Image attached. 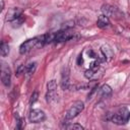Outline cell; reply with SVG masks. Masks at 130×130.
I'll return each instance as SVG.
<instances>
[{"label": "cell", "instance_id": "6", "mask_svg": "<svg viewBox=\"0 0 130 130\" xmlns=\"http://www.w3.org/2000/svg\"><path fill=\"white\" fill-rule=\"evenodd\" d=\"M1 81L5 86L10 85L11 81V71L6 63H2L1 65Z\"/></svg>", "mask_w": 130, "mask_h": 130}, {"label": "cell", "instance_id": "16", "mask_svg": "<svg viewBox=\"0 0 130 130\" xmlns=\"http://www.w3.org/2000/svg\"><path fill=\"white\" fill-rule=\"evenodd\" d=\"M47 91H57V83L56 80L52 79L47 83Z\"/></svg>", "mask_w": 130, "mask_h": 130}, {"label": "cell", "instance_id": "4", "mask_svg": "<svg viewBox=\"0 0 130 130\" xmlns=\"http://www.w3.org/2000/svg\"><path fill=\"white\" fill-rule=\"evenodd\" d=\"M102 12L104 15L108 16V17H112L115 19H122L124 14L122 13V11H120L117 7L110 5V4H104L101 8Z\"/></svg>", "mask_w": 130, "mask_h": 130}, {"label": "cell", "instance_id": "12", "mask_svg": "<svg viewBox=\"0 0 130 130\" xmlns=\"http://www.w3.org/2000/svg\"><path fill=\"white\" fill-rule=\"evenodd\" d=\"M36 68H37V63H36V62H32V63L27 64V65L25 66V68H24V75L28 78L29 76H31V75L35 73Z\"/></svg>", "mask_w": 130, "mask_h": 130}, {"label": "cell", "instance_id": "17", "mask_svg": "<svg viewBox=\"0 0 130 130\" xmlns=\"http://www.w3.org/2000/svg\"><path fill=\"white\" fill-rule=\"evenodd\" d=\"M23 19H24V18H23V16H22V15H21V16H19L17 19H15V20H13V21H12V26H13V27L19 26V25L23 22Z\"/></svg>", "mask_w": 130, "mask_h": 130}, {"label": "cell", "instance_id": "13", "mask_svg": "<svg viewBox=\"0 0 130 130\" xmlns=\"http://www.w3.org/2000/svg\"><path fill=\"white\" fill-rule=\"evenodd\" d=\"M111 93H112V88H111V86L108 85V84H104V85L100 88V94H101L103 98H107V96H109Z\"/></svg>", "mask_w": 130, "mask_h": 130}, {"label": "cell", "instance_id": "15", "mask_svg": "<svg viewBox=\"0 0 130 130\" xmlns=\"http://www.w3.org/2000/svg\"><path fill=\"white\" fill-rule=\"evenodd\" d=\"M0 53H1V56L2 57H5L8 55L9 53V45L5 42H2L1 43V46H0Z\"/></svg>", "mask_w": 130, "mask_h": 130}, {"label": "cell", "instance_id": "8", "mask_svg": "<svg viewBox=\"0 0 130 130\" xmlns=\"http://www.w3.org/2000/svg\"><path fill=\"white\" fill-rule=\"evenodd\" d=\"M21 15H22V9L17 8V7H13V8L8 9V11H7V13H6L5 20L12 22L13 20L17 19V18H18L19 16H21Z\"/></svg>", "mask_w": 130, "mask_h": 130}, {"label": "cell", "instance_id": "10", "mask_svg": "<svg viewBox=\"0 0 130 130\" xmlns=\"http://www.w3.org/2000/svg\"><path fill=\"white\" fill-rule=\"evenodd\" d=\"M96 25L100 28H105V27L109 26L110 25V19H109V17L106 16V15H104V14L100 15L99 18H98V20H96Z\"/></svg>", "mask_w": 130, "mask_h": 130}, {"label": "cell", "instance_id": "19", "mask_svg": "<svg viewBox=\"0 0 130 130\" xmlns=\"http://www.w3.org/2000/svg\"><path fill=\"white\" fill-rule=\"evenodd\" d=\"M38 98H39V93H38V91H34L32 94H31V96H30V101H29V103H30V104H34L35 102H37Z\"/></svg>", "mask_w": 130, "mask_h": 130}, {"label": "cell", "instance_id": "5", "mask_svg": "<svg viewBox=\"0 0 130 130\" xmlns=\"http://www.w3.org/2000/svg\"><path fill=\"white\" fill-rule=\"evenodd\" d=\"M73 37H74V32H71L68 29H62L57 32H54L53 42L54 43H62V42H66V41L72 39Z\"/></svg>", "mask_w": 130, "mask_h": 130}, {"label": "cell", "instance_id": "14", "mask_svg": "<svg viewBox=\"0 0 130 130\" xmlns=\"http://www.w3.org/2000/svg\"><path fill=\"white\" fill-rule=\"evenodd\" d=\"M96 72H98L96 70H93V69L88 68L87 70H85L84 76H85L87 79H89V80H94V79H96V74H98Z\"/></svg>", "mask_w": 130, "mask_h": 130}, {"label": "cell", "instance_id": "18", "mask_svg": "<svg viewBox=\"0 0 130 130\" xmlns=\"http://www.w3.org/2000/svg\"><path fill=\"white\" fill-rule=\"evenodd\" d=\"M65 128H67V129H76V130H82V129H83V126H81V125H79V124H71V125L65 126Z\"/></svg>", "mask_w": 130, "mask_h": 130}, {"label": "cell", "instance_id": "3", "mask_svg": "<svg viewBox=\"0 0 130 130\" xmlns=\"http://www.w3.org/2000/svg\"><path fill=\"white\" fill-rule=\"evenodd\" d=\"M84 109V104L81 101H76L74 102L71 107L67 110V112L65 113V120H71L73 118H75L76 116H78Z\"/></svg>", "mask_w": 130, "mask_h": 130}, {"label": "cell", "instance_id": "11", "mask_svg": "<svg viewBox=\"0 0 130 130\" xmlns=\"http://www.w3.org/2000/svg\"><path fill=\"white\" fill-rule=\"evenodd\" d=\"M101 50H102V52H103V55H104V57H105V60L109 61V60H111V59L113 58L114 53H113V50L111 49L110 46L104 45V46H102Z\"/></svg>", "mask_w": 130, "mask_h": 130}, {"label": "cell", "instance_id": "1", "mask_svg": "<svg viewBox=\"0 0 130 130\" xmlns=\"http://www.w3.org/2000/svg\"><path fill=\"white\" fill-rule=\"evenodd\" d=\"M45 44V35L41 36V37H36L29 40H26L25 42H23L20 47H19V53L20 54H26L28 53L32 48L37 47V46H43Z\"/></svg>", "mask_w": 130, "mask_h": 130}, {"label": "cell", "instance_id": "20", "mask_svg": "<svg viewBox=\"0 0 130 130\" xmlns=\"http://www.w3.org/2000/svg\"><path fill=\"white\" fill-rule=\"evenodd\" d=\"M82 62H83V60H82V56L79 55V56H78V59H77V64H78V65H81Z\"/></svg>", "mask_w": 130, "mask_h": 130}, {"label": "cell", "instance_id": "2", "mask_svg": "<svg viewBox=\"0 0 130 130\" xmlns=\"http://www.w3.org/2000/svg\"><path fill=\"white\" fill-rule=\"evenodd\" d=\"M129 119H130V112L126 108L120 109L115 114H110V116L107 118V120H110L111 122L118 124V125L126 124L129 121Z\"/></svg>", "mask_w": 130, "mask_h": 130}, {"label": "cell", "instance_id": "7", "mask_svg": "<svg viewBox=\"0 0 130 130\" xmlns=\"http://www.w3.org/2000/svg\"><path fill=\"white\" fill-rule=\"evenodd\" d=\"M28 118H29V121L32 123H41L46 119V114L42 110L34 109L29 112Z\"/></svg>", "mask_w": 130, "mask_h": 130}, {"label": "cell", "instance_id": "9", "mask_svg": "<svg viewBox=\"0 0 130 130\" xmlns=\"http://www.w3.org/2000/svg\"><path fill=\"white\" fill-rule=\"evenodd\" d=\"M70 74H69V69L63 68L62 74H61V87L62 89H68L70 87Z\"/></svg>", "mask_w": 130, "mask_h": 130}]
</instances>
